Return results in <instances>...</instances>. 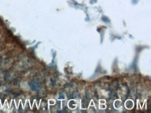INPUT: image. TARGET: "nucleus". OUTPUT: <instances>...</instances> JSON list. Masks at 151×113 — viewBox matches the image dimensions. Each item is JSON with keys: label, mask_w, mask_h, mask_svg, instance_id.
<instances>
[{"label": "nucleus", "mask_w": 151, "mask_h": 113, "mask_svg": "<svg viewBox=\"0 0 151 113\" xmlns=\"http://www.w3.org/2000/svg\"><path fill=\"white\" fill-rule=\"evenodd\" d=\"M30 87L34 91H39L40 90V85L36 81H32L29 83Z\"/></svg>", "instance_id": "f257e3e1"}]
</instances>
